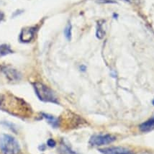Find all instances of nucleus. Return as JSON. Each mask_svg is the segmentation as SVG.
<instances>
[{
	"label": "nucleus",
	"mask_w": 154,
	"mask_h": 154,
	"mask_svg": "<svg viewBox=\"0 0 154 154\" xmlns=\"http://www.w3.org/2000/svg\"><path fill=\"white\" fill-rule=\"evenodd\" d=\"M0 150L4 154H18L20 146L14 137L5 134L0 137Z\"/></svg>",
	"instance_id": "obj_1"
},
{
	"label": "nucleus",
	"mask_w": 154,
	"mask_h": 154,
	"mask_svg": "<svg viewBox=\"0 0 154 154\" xmlns=\"http://www.w3.org/2000/svg\"><path fill=\"white\" fill-rule=\"evenodd\" d=\"M35 91L40 100L44 102H51V103L58 104V101L55 93L50 88H48L45 84L36 82L33 84Z\"/></svg>",
	"instance_id": "obj_2"
},
{
	"label": "nucleus",
	"mask_w": 154,
	"mask_h": 154,
	"mask_svg": "<svg viewBox=\"0 0 154 154\" xmlns=\"http://www.w3.org/2000/svg\"><path fill=\"white\" fill-rule=\"evenodd\" d=\"M116 140V137L111 135H96L89 139V143L92 146H101L110 144Z\"/></svg>",
	"instance_id": "obj_3"
},
{
	"label": "nucleus",
	"mask_w": 154,
	"mask_h": 154,
	"mask_svg": "<svg viewBox=\"0 0 154 154\" xmlns=\"http://www.w3.org/2000/svg\"><path fill=\"white\" fill-rule=\"evenodd\" d=\"M99 151L102 154H134L131 150L122 147H110L102 148Z\"/></svg>",
	"instance_id": "obj_4"
},
{
	"label": "nucleus",
	"mask_w": 154,
	"mask_h": 154,
	"mask_svg": "<svg viewBox=\"0 0 154 154\" xmlns=\"http://www.w3.org/2000/svg\"><path fill=\"white\" fill-rule=\"evenodd\" d=\"M35 27H26L22 30L20 35V40L23 43H29L35 38Z\"/></svg>",
	"instance_id": "obj_5"
},
{
	"label": "nucleus",
	"mask_w": 154,
	"mask_h": 154,
	"mask_svg": "<svg viewBox=\"0 0 154 154\" xmlns=\"http://www.w3.org/2000/svg\"><path fill=\"white\" fill-rule=\"evenodd\" d=\"M154 128V116L151 119L143 122L139 125V129L142 132H148L151 131Z\"/></svg>",
	"instance_id": "obj_6"
},
{
	"label": "nucleus",
	"mask_w": 154,
	"mask_h": 154,
	"mask_svg": "<svg viewBox=\"0 0 154 154\" xmlns=\"http://www.w3.org/2000/svg\"><path fill=\"white\" fill-rule=\"evenodd\" d=\"M5 73L10 80L17 81L20 79V74L13 69H5Z\"/></svg>",
	"instance_id": "obj_7"
},
{
	"label": "nucleus",
	"mask_w": 154,
	"mask_h": 154,
	"mask_svg": "<svg viewBox=\"0 0 154 154\" xmlns=\"http://www.w3.org/2000/svg\"><path fill=\"white\" fill-rule=\"evenodd\" d=\"M42 115H43L44 118H45V120L53 126V127H58V125H59V120H58V119L56 118V117L52 116V115H51L45 114V113H42Z\"/></svg>",
	"instance_id": "obj_8"
},
{
	"label": "nucleus",
	"mask_w": 154,
	"mask_h": 154,
	"mask_svg": "<svg viewBox=\"0 0 154 154\" xmlns=\"http://www.w3.org/2000/svg\"><path fill=\"white\" fill-rule=\"evenodd\" d=\"M12 51L10 48V47L6 44H3V45H0V57L2 56H5L6 55L12 54Z\"/></svg>",
	"instance_id": "obj_9"
},
{
	"label": "nucleus",
	"mask_w": 154,
	"mask_h": 154,
	"mask_svg": "<svg viewBox=\"0 0 154 154\" xmlns=\"http://www.w3.org/2000/svg\"><path fill=\"white\" fill-rule=\"evenodd\" d=\"M105 35V32H104L103 27H102V23H97V32L96 36L98 39H102Z\"/></svg>",
	"instance_id": "obj_10"
},
{
	"label": "nucleus",
	"mask_w": 154,
	"mask_h": 154,
	"mask_svg": "<svg viewBox=\"0 0 154 154\" xmlns=\"http://www.w3.org/2000/svg\"><path fill=\"white\" fill-rule=\"evenodd\" d=\"M71 30H72V27L70 23H69L66 26L65 30H64V34H65V37L68 40H71Z\"/></svg>",
	"instance_id": "obj_11"
},
{
	"label": "nucleus",
	"mask_w": 154,
	"mask_h": 154,
	"mask_svg": "<svg viewBox=\"0 0 154 154\" xmlns=\"http://www.w3.org/2000/svg\"><path fill=\"white\" fill-rule=\"evenodd\" d=\"M47 144H48V146L49 147H51V148L55 147V146H56V141H55L54 139H49V140H48Z\"/></svg>",
	"instance_id": "obj_12"
},
{
	"label": "nucleus",
	"mask_w": 154,
	"mask_h": 154,
	"mask_svg": "<svg viewBox=\"0 0 154 154\" xmlns=\"http://www.w3.org/2000/svg\"><path fill=\"white\" fill-rule=\"evenodd\" d=\"M80 69H81V70H82V71H84L86 70V66H81Z\"/></svg>",
	"instance_id": "obj_13"
},
{
	"label": "nucleus",
	"mask_w": 154,
	"mask_h": 154,
	"mask_svg": "<svg viewBox=\"0 0 154 154\" xmlns=\"http://www.w3.org/2000/svg\"><path fill=\"white\" fill-rule=\"evenodd\" d=\"M110 1H112V0H110ZM122 1H126V2H129V0H122ZM113 2V1H112Z\"/></svg>",
	"instance_id": "obj_14"
},
{
	"label": "nucleus",
	"mask_w": 154,
	"mask_h": 154,
	"mask_svg": "<svg viewBox=\"0 0 154 154\" xmlns=\"http://www.w3.org/2000/svg\"><path fill=\"white\" fill-rule=\"evenodd\" d=\"M153 104H154V100H153Z\"/></svg>",
	"instance_id": "obj_15"
}]
</instances>
